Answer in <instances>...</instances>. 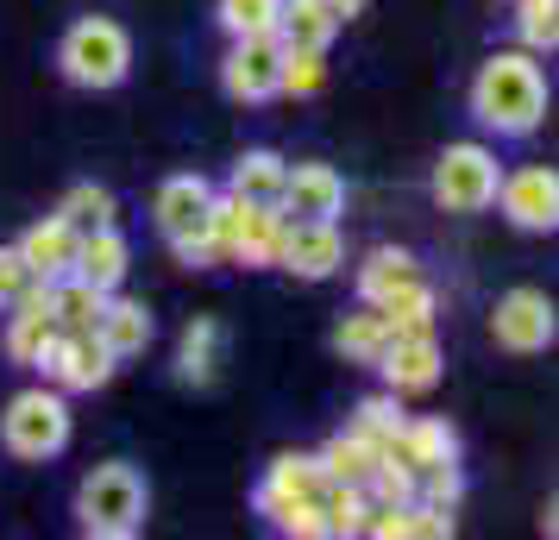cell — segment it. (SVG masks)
<instances>
[{"label": "cell", "instance_id": "9c48e42d", "mask_svg": "<svg viewBox=\"0 0 559 540\" xmlns=\"http://www.w3.org/2000/svg\"><path fill=\"white\" fill-rule=\"evenodd\" d=\"M221 88H227V101H239V107L277 101L283 95V45L271 32H258V38H227Z\"/></svg>", "mask_w": 559, "mask_h": 540}, {"label": "cell", "instance_id": "d590c367", "mask_svg": "<svg viewBox=\"0 0 559 540\" xmlns=\"http://www.w3.org/2000/svg\"><path fill=\"white\" fill-rule=\"evenodd\" d=\"M415 496H421V503H433V509H459V496H465V471H459V459L415 471Z\"/></svg>", "mask_w": 559, "mask_h": 540}, {"label": "cell", "instance_id": "83f0119b", "mask_svg": "<svg viewBox=\"0 0 559 540\" xmlns=\"http://www.w3.org/2000/svg\"><path fill=\"white\" fill-rule=\"evenodd\" d=\"M51 214H63L76 232L120 227V202H114V189H107V182H70V189H63V202H57Z\"/></svg>", "mask_w": 559, "mask_h": 540}, {"label": "cell", "instance_id": "d6a6232c", "mask_svg": "<svg viewBox=\"0 0 559 540\" xmlns=\"http://www.w3.org/2000/svg\"><path fill=\"white\" fill-rule=\"evenodd\" d=\"M277 7L283 0H214V20L227 38H258V32H277Z\"/></svg>", "mask_w": 559, "mask_h": 540}, {"label": "cell", "instance_id": "e0dca14e", "mask_svg": "<svg viewBox=\"0 0 559 540\" xmlns=\"http://www.w3.org/2000/svg\"><path fill=\"white\" fill-rule=\"evenodd\" d=\"M321 484H328V471H321V459H314V453H277V459L264 465L258 490H252V509L271 515V509H283V503L321 496Z\"/></svg>", "mask_w": 559, "mask_h": 540}, {"label": "cell", "instance_id": "f546056e", "mask_svg": "<svg viewBox=\"0 0 559 540\" xmlns=\"http://www.w3.org/2000/svg\"><path fill=\"white\" fill-rule=\"evenodd\" d=\"M515 7V45L534 57H554L559 45V0H509Z\"/></svg>", "mask_w": 559, "mask_h": 540}, {"label": "cell", "instance_id": "52a82bcc", "mask_svg": "<svg viewBox=\"0 0 559 540\" xmlns=\"http://www.w3.org/2000/svg\"><path fill=\"white\" fill-rule=\"evenodd\" d=\"M490 339L515 352V359H534V352H547L559 339V314H554V296L534 284H515L497 296V309H490Z\"/></svg>", "mask_w": 559, "mask_h": 540}, {"label": "cell", "instance_id": "5bb4252c", "mask_svg": "<svg viewBox=\"0 0 559 540\" xmlns=\"http://www.w3.org/2000/svg\"><path fill=\"white\" fill-rule=\"evenodd\" d=\"M440 339L433 334H396L390 339V346H383L378 352V364H371V371H378L383 377V389H396V396H428L433 384H440Z\"/></svg>", "mask_w": 559, "mask_h": 540}, {"label": "cell", "instance_id": "ffe728a7", "mask_svg": "<svg viewBox=\"0 0 559 540\" xmlns=\"http://www.w3.org/2000/svg\"><path fill=\"white\" fill-rule=\"evenodd\" d=\"M95 334H102V346L114 352V359L127 364V359H139L145 346H152V334H157V314L139 302V296H107V309H102V321H95Z\"/></svg>", "mask_w": 559, "mask_h": 540}, {"label": "cell", "instance_id": "1f68e13d", "mask_svg": "<svg viewBox=\"0 0 559 540\" xmlns=\"http://www.w3.org/2000/svg\"><path fill=\"white\" fill-rule=\"evenodd\" d=\"M403 396H396V389H371V396H358L353 403V421H346V428H358V434L365 440H378V446H390V440H396V428H403Z\"/></svg>", "mask_w": 559, "mask_h": 540}, {"label": "cell", "instance_id": "d6986e66", "mask_svg": "<svg viewBox=\"0 0 559 540\" xmlns=\"http://www.w3.org/2000/svg\"><path fill=\"white\" fill-rule=\"evenodd\" d=\"M127 271H132V239L120 227H95V232H82L76 239V264H70V277H82V284H95V289H114L127 284Z\"/></svg>", "mask_w": 559, "mask_h": 540}, {"label": "cell", "instance_id": "ba28073f", "mask_svg": "<svg viewBox=\"0 0 559 540\" xmlns=\"http://www.w3.org/2000/svg\"><path fill=\"white\" fill-rule=\"evenodd\" d=\"M32 371H45V384H57L63 396H95V389L114 384L120 359L102 346V334H63V327H57V339L38 352Z\"/></svg>", "mask_w": 559, "mask_h": 540}, {"label": "cell", "instance_id": "d4e9b609", "mask_svg": "<svg viewBox=\"0 0 559 540\" xmlns=\"http://www.w3.org/2000/svg\"><path fill=\"white\" fill-rule=\"evenodd\" d=\"M383 346H390V321H383V309L358 302L353 314H340V327H333V352H340L346 364H378Z\"/></svg>", "mask_w": 559, "mask_h": 540}, {"label": "cell", "instance_id": "4fadbf2b", "mask_svg": "<svg viewBox=\"0 0 559 540\" xmlns=\"http://www.w3.org/2000/svg\"><path fill=\"white\" fill-rule=\"evenodd\" d=\"M214 182L195 177V170H177V177H164L157 182V195H152V227L164 245H177V239H189V232H202L207 227V207H214Z\"/></svg>", "mask_w": 559, "mask_h": 540}, {"label": "cell", "instance_id": "484cf974", "mask_svg": "<svg viewBox=\"0 0 559 540\" xmlns=\"http://www.w3.org/2000/svg\"><path fill=\"white\" fill-rule=\"evenodd\" d=\"M214 371H221V321H189L182 327V346H177V384H214Z\"/></svg>", "mask_w": 559, "mask_h": 540}, {"label": "cell", "instance_id": "4316f807", "mask_svg": "<svg viewBox=\"0 0 559 540\" xmlns=\"http://www.w3.org/2000/svg\"><path fill=\"white\" fill-rule=\"evenodd\" d=\"M102 309H107V289L82 284V277H51V314L63 334H95Z\"/></svg>", "mask_w": 559, "mask_h": 540}, {"label": "cell", "instance_id": "cb8c5ba5", "mask_svg": "<svg viewBox=\"0 0 559 540\" xmlns=\"http://www.w3.org/2000/svg\"><path fill=\"white\" fill-rule=\"evenodd\" d=\"M314 459H321V471H328V484H365V478L378 471L383 446H378V440H365L358 428H340Z\"/></svg>", "mask_w": 559, "mask_h": 540}, {"label": "cell", "instance_id": "e575fe53", "mask_svg": "<svg viewBox=\"0 0 559 540\" xmlns=\"http://www.w3.org/2000/svg\"><path fill=\"white\" fill-rule=\"evenodd\" d=\"M277 535L289 540H328V515H321V496H302V503H283V509L264 515Z\"/></svg>", "mask_w": 559, "mask_h": 540}, {"label": "cell", "instance_id": "9a60e30c", "mask_svg": "<svg viewBox=\"0 0 559 540\" xmlns=\"http://www.w3.org/2000/svg\"><path fill=\"white\" fill-rule=\"evenodd\" d=\"M57 339V314H51V284H26V296L7 309V334H0V352L20 364V371H32L38 364V352Z\"/></svg>", "mask_w": 559, "mask_h": 540}, {"label": "cell", "instance_id": "7402d4cb", "mask_svg": "<svg viewBox=\"0 0 559 540\" xmlns=\"http://www.w3.org/2000/svg\"><path fill=\"white\" fill-rule=\"evenodd\" d=\"M283 170H289V157H277L271 145H252V152L233 157V170H227V195H239V202H258V207H277V195H283Z\"/></svg>", "mask_w": 559, "mask_h": 540}, {"label": "cell", "instance_id": "8992f818", "mask_svg": "<svg viewBox=\"0 0 559 540\" xmlns=\"http://www.w3.org/2000/svg\"><path fill=\"white\" fill-rule=\"evenodd\" d=\"M497 177H503V164H497V145H484V139H459L447 152L433 157V202L447 207V214H484V207L497 202Z\"/></svg>", "mask_w": 559, "mask_h": 540}, {"label": "cell", "instance_id": "4dcf8cb0", "mask_svg": "<svg viewBox=\"0 0 559 540\" xmlns=\"http://www.w3.org/2000/svg\"><path fill=\"white\" fill-rule=\"evenodd\" d=\"M321 515H328V540L333 535H365V521H371V490L365 484H321Z\"/></svg>", "mask_w": 559, "mask_h": 540}, {"label": "cell", "instance_id": "30bf717a", "mask_svg": "<svg viewBox=\"0 0 559 540\" xmlns=\"http://www.w3.org/2000/svg\"><path fill=\"white\" fill-rule=\"evenodd\" d=\"M277 271L302 277V284L340 277V271H346V232H340V220H283Z\"/></svg>", "mask_w": 559, "mask_h": 540}, {"label": "cell", "instance_id": "2e32d148", "mask_svg": "<svg viewBox=\"0 0 559 540\" xmlns=\"http://www.w3.org/2000/svg\"><path fill=\"white\" fill-rule=\"evenodd\" d=\"M383 453L396 465H408V471H428V465L459 459V428L447 415H403V428H396V440Z\"/></svg>", "mask_w": 559, "mask_h": 540}, {"label": "cell", "instance_id": "7c38bea8", "mask_svg": "<svg viewBox=\"0 0 559 540\" xmlns=\"http://www.w3.org/2000/svg\"><path fill=\"white\" fill-rule=\"evenodd\" d=\"M283 220H340L346 214V177L321 164V157H302L283 170V195H277Z\"/></svg>", "mask_w": 559, "mask_h": 540}, {"label": "cell", "instance_id": "ac0fdd59", "mask_svg": "<svg viewBox=\"0 0 559 540\" xmlns=\"http://www.w3.org/2000/svg\"><path fill=\"white\" fill-rule=\"evenodd\" d=\"M76 239L82 232L63 220V214H45V220H32L20 239H13V252L26 257V271L38 284H51V277H70V264H76Z\"/></svg>", "mask_w": 559, "mask_h": 540}, {"label": "cell", "instance_id": "f1b7e54d", "mask_svg": "<svg viewBox=\"0 0 559 540\" xmlns=\"http://www.w3.org/2000/svg\"><path fill=\"white\" fill-rule=\"evenodd\" d=\"M383 321H390V339L396 334H433V321H440V296L428 289V277L408 284V289H396V296L383 302Z\"/></svg>", "mask_w": 559, "mask_h": 540}, {"label": "cell", "instance_id": "3957f363", "mask_svg": "<svg viewBox=\"0 0 559 540\" xmlns=\"http://www.w3.org/2000/svg\"><path fill=\"white\" fill-rule=\"evenodd\" d=\"M57 70L70 88H88V95H107L132 76V32L107 13H82L70 20V32L57 38Z\"/></svg>", "mask_w": 559, "mask_h": 540}, {"label": "cell", "instance_id": "8fae6325", "mask_svg": "<svg viewBox=\"0 0 559 540\" xmlns=\"http://www.w3.org/2000/svg\"><path fill=\"white\" fill-rule=\"evenodd\" d=\"M503 207L509 227L522 232H554L559 227V177L554 164H515V170H503L497 177V202Z\"/></svg>", "mask_w": 559, "mask_h": 540}, {"label": "cell", "instance_id": "277c9868", "mask_svg": "<svg viewBox=\"0 0 559 540\" xmlns=\"http://www.w3.org/2000/svg\"><path fill=\"white\" fill-rule=\"evenodd\" d=\"M70 434H76V415L57 384H32L7 396V409H0V446L20 465H51L70 446Z\"/></svg>", "mask_w": 559, "mask_h": 540}, {"label": "cell", "instance_id": "7a4b0ae2", "mask_svg": "<svg viewBox=\"0 0 559 540\" xmlns=\"http://www.w3.org/2000/svg\"><path fill=\"white\" fill-rule=\"evenodd\" d=\"M152 515V484L145 471L127 459H107L95 465L88 478L76 484V528L95 540H132Z\"/></svg>", "mask_w": 559, "mask_h": 540}, {"label": "cell", "instance_id": "44dd1931", "mask_svg": "<svg viewBox=\"0 0 559 540\" xmlns=\"http://www.w3.org/2000/svg\"><path fill=\"white\" fill-rule=\"evenodd\" d=\"M408 284H421V264H415L408 245H378V252H365V264H358V302L383 309V302Z\"/></svg>", "mask_w": 559, "mask_h": 540}, {"label": "cell", "instance_id": "8d00e7d4", "mask_svg": "<svg viewBox=\"0 0 559 540\" xmlns=\"http://www.w3.org/2000/svg\"><path fill=\"white\" fill-rule=\"evenodd\" d=\"M26 284H38V277L26 271V257L13 252V245H0V314L26 296Z\"/></svg>", "mask_w": 559, "mask_h": 540}, {"label": "cell", "instance_id": "74e56055", "mask_svg": "<svg viewBox=\"0 0 559 540\" xmlns=\"http://www.w3.org/2000/svg\"><path fill=\"white\" fill-rule=\"evenodd\" d=\"M365 7H371V0H328V13H333V20H340V26H346V20H358Z\"/></svg>", "mask_w": 559, "mask_h": 540}, {"label": "cell", "instance_id": "6da1fadb", "mask_svg": "<svg viewBox=\"0 0 559 540\" xmlns=\"http://www.w3.org/2000/svg\"><path fill=\"white\" fill-rule=\"evenodd\" d=\"M547 70H540V57L522 51V45H509V51H490L478 63V76L465 88V107H472V120H478L490 139H534V132L547 127Z\"/></svg>", "mask_w": 559, "mask_h": 540}, {"label": "cell", "instance_id": "603a6c76", "mask_svg": "<svg viewBox=\"0 0 559 540\" xmlns=\"http://www.w3.org/2000/svg\"><path fill=\"white\" fill-rule=\"evenodd\" d=\"M333 32H340V20L328 13V0H283L277 7V45H289V51H328Z\"/></svg>", "mask_w": 559, "mask_h": 540}, {"label": "cell", "instance_id": "5b68a950", "mask_svg": "<svg viewBox=\"0 0 559 540\" xmlns=\"http://www.w3.org/2000/svg\"><path fill=\"white\" fill-rule=\"evenodd\" d=\"M207 232L221 245V264H246V271H277V239H283V214L277 207L239 202V195H214L207 207Z\"/></svg>", "mask_w": 559, "mask_h": 540}, {"label": "cell", "instance_id": "836d02e7", "mask_svg": "<svg viewBox=\"0 0 559 540\" xmlns=\"http://www.w3.org/2000/svg\"><path fill=\"white\" fill-rule=\"evenodd\" d=\"M321 88H328V51H289V45H283V95L308 101V95H321Z\"/></svg>", "mask_w": 559, "mask_h": 540}]
</instances>
